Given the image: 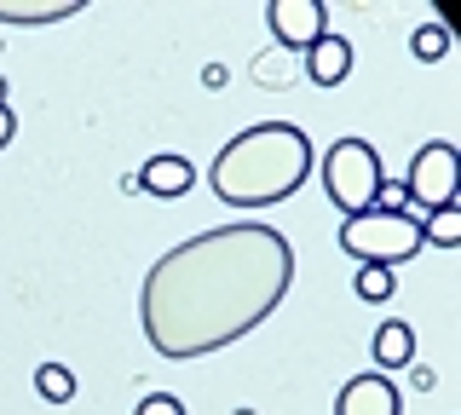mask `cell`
Listing matches in <instances>:
<instances>
[{
    "label": "cell",
    "instance_id": "obj_1",
    "mask_svg": "<svg viewBox=\"0 0 461 415\" xmlns=\"http://www.w3.org/2000/svg\"><path fill=\"white\" fill-rule=\"evenodd\" d=\"M294 283V248L259 220L213 225L150 266L139 323L162 357H208L259 329Z\"/></svg>",
    "mask_w": 461,
    "mask_h": 415
},
{
    "label": "cell",
    "instance_id": "obj_2",
    "mask_svg": "<svg viewBox=\"0 0 461 415\" xmlns=\"http://www.w3.org/2000/svg\"><path fill=\"white\" fill-rule=\"evenodd\" d=\"M306 179H312V139L294 122L242 127L208 167L213 196L230 208H271L283 196H294Z\"/></svg>",
    "mask_w": 461,
    "mask_h": 415
},
{
    "label": "cell",
    "instance_id": "obj_3",
    "mask_svg": "<svg viewBox=\"0 0 461 415\" xmlns=\"http://www.w3.org/2000/svg\"><path fill=\"white\" fill-rule=\"evenodd\" d=\"M340 248L352 254L357 266H403L415 260V254L427 248L421 242V220L403 208H369V213H352V220H340Z\"/></svg>",
    "mask_w": 461,
    "mask_h": 415
},
{
    "label": "cell",
    "instance_id": "obj_4",
    "mask_svg": "<svg viewBox=\"0 0 461 415\" xmlns=\"http://www.w3.org/2000/svg\"><path fill=\"white\" fill-rule=\"evenodd\" d=\"M393 191L403 213H432V208H450L456 196H461V156L450 139H432V145L415 150V162H410V174H403V185H381V196Z\"/></svg>",
    "mask_w": 461,
    "mask_h": 415
},
{
    "label": "cell",
    "instance_id": "obj_5",
    "mask_svg": "<svg viewBox=\"0 0 461 415\" xmlns=\"http://www.w3.org/2000/svg\"><path fill=\"white\" fill-rule=\"evenodd\" d=\"M323 185H329V196H335V208L352 220V213H369V208H381V156L369 150V139H340V145H329L323 156Z\"/></svg>",
    "mask_w": 461,
    "mask_h": 415
},
{
    "label": "cell",
    "instance_id": "obj_6",
    "mask_svg": "<svg viewBox=\"0 0 461 415\" xmlns=\"http://www.w3.org/2000/svg\"><path fill=\"white\" fill-rule=\"evenodd\" d=\"M266 23L277 35V47L288 52H312L329 35V12L317 0H277V6H266Z\"/></svg>",
    "mask_w": 461,
    "mask_h": 415
},
{
    "label": "cell",
    "instance_id": "obj_7",
    "mask_svg": "<svg viewBox=\"0 0 461 415\" xmlns=\"http://www.w3.org/2000/svg\"><path fill=\"white\" fill-rule=\"evenodd\" d=\"M335 415H398V386L386 375H352L335 398Z\"/></svg>",
    "mask_w": 461,
    "mask_h": 415
},
{
    "label": "cell",
    "instance_id": "obj_8",
    "mask_svg": "<svg viewBox=\"0 0 461 415\" xmlns=\"http://www.w3.org/2000/svg\"><path fill=\"white\" fill-rule=\"evenodd\" d=\"M139 191H150V196H185V191H191V185H196V167L191 162H185V156H150V162H144L139 167Z\"/></svg>",
    "mask_w": 461,
    "mask_h": 415
},
{
    "label": "cell",
    "instance_id": "obj_9",
    "mask_svg": "<svg viewBox=\"0 0 461 415\" xmlns=\"http://www.w3.org/2000/svg\"><path fill=\"white\" fill-rule=\"evenodd\" d=\"M306 76L317 81V87H340V81L352 76V41H340L335 30H329V35L306 52Z\"/></svg>",
    "mask_w": 461,
    "mask_h": 415
},
{
    "label": "cell",
    "instance_id": "obj_10",
    "mask_svg": "<svg viewBox=\"0 0 461 415\" xmlns=\"http://www.w3.org/2000/svg\"><path fill=\"white\" fill-rule=\"evenodd\" d=\"M375 364L381 369H410L415 364V329L403 318H386L375 329Z\"/></svg>",
    "mask_w": 461,
    "mask_h": 415
},
{
    "label": "cell",
    "instance_id": "obj_11",
    "mask_svg": "<svg viewBox=\"0 0 461 415\" xmlns=\"http://www.w3.org/2000/svg\"><path fill=\"white\" fill-rule=\"evenodd\" d=\"M86 0H0V23H64Z\"/></svg>",
    "mask_w": 461,
    "mask_h": 415
},
{
    "label": "cell",
    "instance_id": "obj_12",
    "mask_svg": "<svg viewBox=\"0 0 461 415\" xmlns=\"http://www.w3.org/2000/svg\"><path fill=\"white\" fill-rule=\"evenodd\" d=\"M421 242H432V248H461V203L421 213Z\"/></svg>",
    "mask_w": 461,
    "mask_h": 415
},
{
    "label": "cell",
    "instance_id": "obj_13",
    "mask_svg": "<svg viewBox=\"0 0 461 415\" xmlns=\"http://www.w3.org/2000/svg\"><path fill=\"white\" fill-rule=\"evenodd\" d=\"M35 392L47 398V404H69V398H76V375H69L64 364H41L35 369Z\"/></svg>",
    "mask_w": 461,
    "mask_h": 415
},
{
    "label": "cell",
    "instance_id": "obj_14",
    "mask_svg": "<svg viewBox=\"0 0 461 415\" xmlns=\"http://www.w3.org/2000/svg\"><path fill=\"white\" fill-rule=\"evenodd\" d=\"M410 52L421 64H438L444 52H450V23H421V30L410 35Z\"/></svg>",
    "mask_w": 461,
    "mask_h": 415
},
{
    "label": "cell",
    "instance_id": "obj_15",
    "mask_svg": "<svg viewBox=\"0 0 461 415\" xmlns=\"http://www.w3.org/2000/svg\"><path fill=\"white\" fill-rule=\"evenodd\" d=\"M352 289H357V300H393L398 283H393V271H386V266H357Z\"/></svg>",
    "mask_w": 461,
    "mask_h": 415
},
{
    "label": "cell",
    "instance_id": "obj_16",
    "mask_svg": "<svg viewBox=\"0 0 461 415\" xmlns=\"http://www.w3.org/2000/svg\"><path fill=\"white\" fill-rule=\"evenodd\" d=\"M133 415H185V404H179L173 392H150V398H139Z\"/></svg>",
    "mask_w": 461,
    "mask_h": 415
},
{
    "label": "cell",
    "instance_id": "obj_17",
    "mask_svg": "<svg viewBox=\"0 0 461 415\" xmlns=\"http://www.w3.org/2000/svg\"><path fill=\"white\" fill-rule=\"evenodd\" d=\"M12 133H18V122H12V110H6V104H0V150L12 145Z\"/></svg>",
    "mask_w": 461,
    "mask_h": 415
},
{
    "label": "cell",
    "instance_id": "obj_18",
    "mask_svg": "<svg viewBox=\"0 0 461 415\" xmlns=\"http://www.w3.org/2000/svg\"><path fill=\"white\" fill-rule=\"evenodd\" d=\"M0 104H6V76H0Z\"/></svg>",
    "mask_w": 461,
    "mask_h": 415
},
{
    "label": "cell",
    "instance_id": "obj_19",
    "mask_svg": "<svg viewBox=\"0 0 461 415\" xmlns=\"http://www.w3.org/2000/svg\"><path fill=\"white\" fill-rule=\"evenodd\" d=\"M237 415H254V410H237Z\"/></svg>",
    "mask_w": 461,
    "mask_h": 415
}]
</instances>
